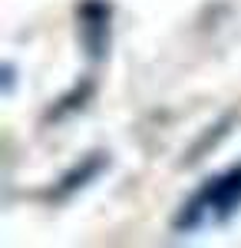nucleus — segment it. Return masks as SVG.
Returning a JSON list of instances; mask_svg holds the SVG:
<instances>
[{"mask_svg": "<svg viewBox=\"0 0 241 248\" xmlns=\"http://www.w3.org/2000/svg\"><path fill=\"white\" fill-rule=\"evenodd\" d=\"M238 205H241V169H231L228 175L215 179L208 189H202L195 195V202L182 215V225L198 229V225H208V222H222Z\"/></svg>", "mask_w": 241, "mask_h": 248, "instance_id": "f257e3e1", "label": "nucleus"}]
</instances>
